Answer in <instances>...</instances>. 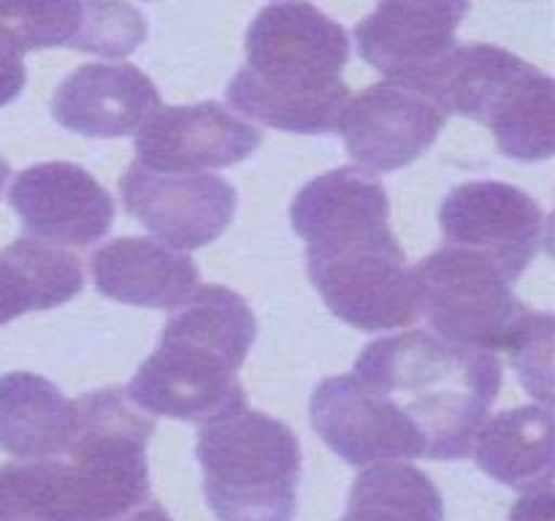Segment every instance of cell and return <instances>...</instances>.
<instances>
[{
	"instance_id": "obj_21",
	"label": "cell",
	"mask_w": 555,
	"mask_h": 521,
	"mask_svg": "<svg viewBox=\"0 0 555 521\" xmlns=\"http://www.w3.org/2000/svg\"><path fill=\"white\" fill-rule=\"evenodd\" d=\"M341 521H444V499L417 467L377 461L356 478Z\"/></svg>"
},
{
	"instance_id": "obj_22",
	"label": "cell",
	"mask_w": 555,
	"mask_h": 521,
	"mask_svg": "<svg viewBox=\"0 0 555 521\" xmlns=\"http://www.w3.org/2000/svg\"><path fill=\"white\" fill-rule=\"evenodd\" d=\"M87 0H0V33L25 52L76 47Z\"/></svg>"
},
{
	"instance_id": "obj_28",
	"label": "cell",
	"mask_w": 555,
	"mask_h": 521,
	"mask_svg": "<svg viewBox=\"0 0 555 521\" xmlns=\"http://www.w3.org/2000/svg\"><path fill=\"white\" fill-rule=\"evenodd\" d=\"M9 163L3 161V157H0V193H3V185H5V179H9Z\"/></svg>"
},
{
	"instance_id": "obj_8",
	"label": "cell",
	"mask_w": 555,
	"mask_h": 521,
	"mask_svg": "<svg viewBox=\"0 0 555 521\" xmlns=\"http://www.w3.org/2000/svg\"><path fill=\"white\" fill-rule=\"evenodd\" d=\"M421 315L437 336L496 353L529 309L496 264L464 247H444L412 269Z\"/></svg>"
},
{
	"instance_id": "obj_3",
	"label": "cell",
	"mask_w": 555,
	"mask_h": 521,
	"mask_svg": "<svg viewBox=\"0 0 555 521\" xmlns=\"http://www.w3.org/2000/svg\"><path fill=\"white\" fill-rule=\"evenodd\" d=\"M350 41L312 3H271L247 30V65L228 85L233 109L287 134H328L350 87L341 79Z\"/></svg>"
},
{
	"instance_id": "obj_26",
	"label": "cell",
	"mask_w": 555,
	"mask_h": 521,
	"mask_svg": "<svg viewBox=\"0 0 555 521\" xmlns=\"http://www.w3.org/2000/svg\"><path fill=\"white\" fill-rule=\"evenodd\" d=\"M509 521H553V478L526 488L509 510Z\"/></svg>"
},
{
	"instance_id": "obj_20",
	"label": "cell",
	"mask_w": 555,
	"mask_h": 521,
	"mask_svg": "<svg viewBox=\"0 0 555 521\" xmlns=\"http://www.w3.org/2000/svg\"><path fill=\"white\" fill-rule=\"evenodd\" d=\"M79 258L41 239H16L0 250V326L33 309H52L79 296Z\"/></svg>"
},
{
	"instance_id": "obj_11",
	"label": "cell",
	"mask_w": 555,
	"mask_h": 521,
	"mask_svg": "<svg viewBox=\"0 0 555 521\" xmlns=\"http://www.w3.org/2000/svg\"><path fill=\"white\" fill-rule=\"evenodd\" d=\"M309 418L323 443L347 465L426 456V443L406 412L356 374L325 378L309 399Z\"/></svg>"
},
{
	"instance_id": "obj_4",
	"label": "cell",
	"mask_w": 555,
	"mask_h": 521,
	"mask_svg": "<svg viewBox=\"0 0 555 521\" xmlns=\"http://www.w3.org/2000/svg\"><path fill=\"white\" fill-rule=\"evenodd\" d=\"M258 336L249 304L222 285H198L160 334V345L128 383L152 416L209 423L247 407L236 369Z\"/></svg>"
},
{
	"instance_id": "obj_19",
	"label": "cell",
	"mask_w": 555,
	"mask_h": 521,
	"mask_svg": "<svg viewBox=\"0 0 555 521\" xmlns=\"http://www.w3.org/2000/svg\"><path fill=\"white\" fill-rule=\"evenodd\" d=\"M475 461L482 472L513 488H531L553 478L551 407H515L486 421L475 440Z\"/></svg>"
},
{
	"instance_id": "obj_13",
	"label": "cell",
	"mask_w": 555,
	"mask_h": 521,
	"mask_svg": "<svg viewBox=\"0 0 555 521\" xmlns=\"http://www.w3.org/2000/svg\"><path fill=\"white\" fill-rule=\"evenodd\" d=\"M472 0H377L356 27L361 58L388 79L426 90L434 71L459 47L455 30Z\"/></svg>"
},
{
	"instance_id": "obj_10",
	"label": "cell",
	"mask_w": 555,
	"mask_h": 521,
	"mask_svg": "<svg viewBox=\"0 0 555 521\" xmlns=\"http://www.w3.org/2000/svg\"><path fill=\"white\" fill-rule=\"evenodd\" d=\"M119 193L128 215L173 250L206 247L236 215V190L217 174L155 171L133 161Z\"/></svg>"
},
{
	"instance_id": "obj_23",
	"label": "cell",
	"mask_w": 555,
	"mask_h": 521,
	"mask_svg": "<svg viewBox=\"0 0 555 521\" xmlns=\"http://www.w3.org/2000/svg\"><path fill=\"white\" fill-rule=\"evenodd\" d=\"M144 38L146 20L128 0H87L85 22L74 49L101 58H128L144 43Z\"/></svg>"
},
{
	"instance_id": "obj_24",
	"label": "cell",
	"mask_w": 555,
	"mask_h": 521,
	"mask_svg": "<svg viewBox=\"0 0 555 521\" xmlns=\"http://www.w3.org/2000/svg\"><path fill=\"white\" fill-rule=\"evenodd\" d=\"M553 323L551 313H526L504 345L520 383L545 407L553 402Z\"/></svg>"
},
{
	"instance_id": "obj_15",
	"label": "cell",
	"mask_w": 555,
	"mask_h": 521,
	"mask_svg": "<svg viewBox=\"0 0 555 521\" xmlns=\"http://www.w3.org/2000/svg\"><path fill=\"white\" fill-rule=\"evenodd\" d=\"M9 204L33 239L57 247H87L114 223L108 190L87 168L65 161L25 168L11 185Z\"/></svg>"
},
{
	"instance_id": "obj_12",
	"label": "cell",
	"mask_w": 555,
	"mask_h": 521,
	"mask_svg": "<svg viewBox=\"0 0 555 521\" xmlns=\"http://www.w3.org/2000/svg\"><path fill=\"white\" fill-rule=\"evenodd\" d=\"M448 112L406 81H377L345 103L336 134L358 163L374 171L410 166L437 141Z\"/></svg>"
},
{
	"instance_id": "obj_9",
	"label": "cell",
	"mask_w": 555,
	"mask_h": 521,
	"mask_svg": "<svg viewBox=\"0 0 555 521\" xmlns=\"http://www.w3.org/2000/svg\"><path fill=\"white\" fill-rule=\"evenodd\" d=\"M444 242L480 253L509 282L518 280L547 239V217L534 195L507 182H466L439 209Z\"/></svg>"
},
{
	"instance_id": "obj_5",
	"label": "cell",
	"mask_w": 555,
	"mask_h": 521,
	"mask_svg": "<svg viewBox=\"0 0 555 521\" xmlns=\"http://www.w3.org/2000/svg\"><path fill=\"white\" fill-rule=\"evenodd\" d=\"M356 378L406 412L428 459H464L502 389V361L491 351L404 331L366 345Z\"/></svg>"
},
{
	"instance_id": "obj_18",
	"label": "cell",
	"mask_w": 555,
	"mask_h": 521,
	"mask_svg": "<svg viewBox=\"0 0 555 521\" xmlns=\"http://www.w3.org/2000/svg\"><path fill=\"white\" fill-rule=\"evenodd\" d=\"M76 405L52 380L33 372L0 378V450L16 459H47L68 448Z\"/></svg>"
},
{
	"instance_id": "obj_17",
	"label": "cell",
	"mask_w": 555,
	"mask_h": 521,
	"mask_svg": "<svg viewBox=\"0 0 555 521\" xmlns=\"http://www.w3.org/2000/svg\"><path fill=\"white\" fill-rule=\"evenodd\" d=\"M95 288L133 307L179 309L198 288V266L160 239L119 237L90 258Z\"/></svg>"
},
{
	"instance_id": "obj_16",
	"label": "cell",
	"mask_w": 555,
	"mask_h": 521,
	"mask_svg": "<svg viewBox=\"0 0 555 521\" xmlns=\"http://www.w3.org/2000/svg\"><path fill=\"white\" fill-rule=\"evenodd\" d=\"M160 109L155 81L128 63H87L63 79L52 98V114L63 128L90 139L139 134Z\"/></svg>"
},
{
	"instance_id": "obj_1",
	"label": "cell",
	"mask_w": 555,
	"mask_h": 521,
	"mask_svg": "<svg viewBox=\"0 0 555 521\" xmlns=\"http://www.w3.org/2000/svg\"><path fill=\"white\" fill-rule=\"evenodd\" d=\"M383 182L341 166L304 185L291 226L307 242V271L331 313L361 331L412 326L421 318L412 269L390 231Z\"/></svg>"
},
{
	"instance_id": "obj_27",
	"label": "cell",
	"mask_w": 555,
	"mask_h": 521,
	"mask_svg": "<svg viewBox=\"0 0 555 521\" xmlns=\"http://www.w3.org/2000/svg\"><path fill=\"white\" fill-rule=\"evenodd\" d=\"M112 521H171V516L166 513V508H163L160 503H155V499H146V503L135 505L133 510H128V513L117 516V519Z\"/></svg>"
},
{
	"instance_id": "obj_2",
	"label": "cell",
	"mask_w": 555,
	"mask_h": 521,
	"mask_svg": "<svg viewBox=\"0 0 555 521\" xmlns=\"http://www.w3.org/2000/svg\"><path fill=\"white\" fill-rule=\"evenodd\" d=\"M74 405L63 454L0 465V521H112L150 499L155 418L122 389L90 391Z\"/></svg>"
},
{
	"instance_id": "obj_6",
	"label": "cell",
	"mask_w": 555,
	"mask_h": 521,
	"mask_svg": "<svg viewBox=\"0 0 555 521\" xmlns=\"http://www.w3.org/2000/svg\"><path fill=\"white\" fill-rule=\"evenodd\" d=\"M426 92L448 114L486 123L507 157L534 163L553 155V79L496 43H459Z\"/></svg>"
},
{
	"instance_id": "obj_14",
	"label": "cell",
	"mask_w": 555,
	"mask_h": 521,
	"mask_svg": "<svg viewBox=\"0 0 555 521\" xmlns=\"http://www.w3.org/2000/svg\"><path fill=\"white\" fill-rule=\"evenodd\" d=\"M263 130L215 101L157 109L135 134L139 163L155 171L201 174L247 161Z\"/></svg>"
},
{
	"instance_id": "obj_7",
	"label": "cell",
	"mask_w": 555,
	"mask_h": 521,
	"mask_svg": "<svg viewBox=\"0 0 555 521\" xmlns=\"http://www.w3.org/2000/svg\"><path fill=\"white\" fill-rule=\"evenodd\" d=\"M195 456L217 519L293 521L301 445L287 423L244 407L201 423Z\"/></svg>"
},
{
	"instance_id": "obj_25",
	"label": "cell",
	"mask_w": 555,
	"mask_h": 521,
	"mask_svg": "<svg viewBox=\"0 0 555 521\" xmlns=\"http://www.w3.org/2000/svg\"><path fill=\"white\" fill-rule=\"evenodd\" d=\"M27 81L22 52L0 33V106L14 101Z\"/></svg>"
}]
</instances>
